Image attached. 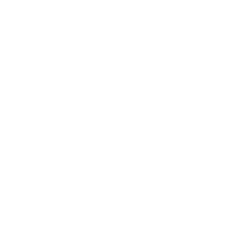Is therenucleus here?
<instances>
[]
</instances>
